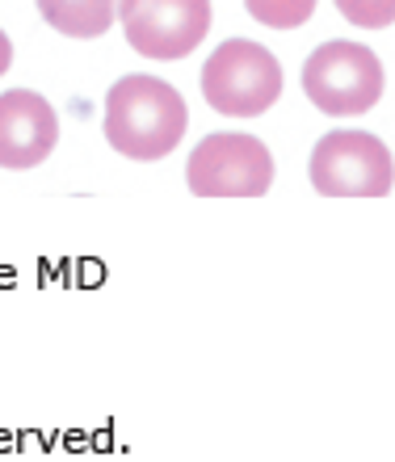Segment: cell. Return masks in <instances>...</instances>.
Returning a JSON list of instances; mask_svg holds the SVG:
<instances>
[{
  "mask_svg": "<svg viewBox=\"0 0 395 462\" xmlns=\"http://www.w3.org/2000/svg\"><path fill=\"white\" fill-rule=\"evenodd\" d=\"M60 143V118L34 88H9L0 97V169H38Z\"/></svg>",
  "mask_w": 395,
  "mask_h": 462,
  "instance_id": "cell-7",
  "label": "cell"
},
{
  "mask_svg": "<svg viewBox=\"0 0 395 462\" xmlns=\"http://www.w3.org/2000/svg\"><path fill=\"white\" fill-rule=\"evenodd\" d=\"M244 9L270 30H299L303 22H311L316 0H244Z\"/></svg>",
  "mask_w": 395,
  "mask_h": 462,
  "instance_id": "cell-9",
  "label": "cell"
},
{
  "mask_svg": "<svg viewBox=\"0 0 395 462\" xmlns=\"http://www.w3.org/2000/svg\"><path fill=\"white\" fill-rule=\"evenodd\" d=\"M303 93L320 114H366L383 97V63L362 42H324L303 63Z\"/></svg>",
  "mask_w": 395,
  "mask_h": 462,
  "instance_id": "cell-3",
  "label": "cell"
},
{
  "mask_svg": "<svg viewBox=\"0 0 395 462\" xmlns=\"http://www.w3.org/2000/svg\"><path fill=\"white\" fill-rule=\"evenodd\" d=\"M126 42L148 60H186L210 30V0H118Z\"/></svg>",
  "mask_w": 395,
  "mask_h": 462,
  "instance_id": "cell-6",
  "label": "cell"
},
{
  "mask_svg": "<svg viewBox=\"0 0 395 462\" xmlns=\"http://www.w3.org/2000/svg\"><path fill=\"white\" fill-rule=\"evenodd\" d=\"M42 22L68 38H101L118 17V0H34Z\"/></svg>",
  "mask_w": 395,
  "mask_h": 462,
  "instance_id": "cell-8",
  "label": "cell"
},
{
  "mask_svg": "<svg viewBox=\"0 0 395 462\" xmlns=\"http://www.w3.org/2000/svg\"><path fill=\"white\" fill-rule=\"evenodd\" d=\"M9 63H13V42L5 38V30H0V76L9 72Z\"/></svg>",
  "mask_w": 395,
  "mask_h": 462,
  "instance_id": "cell-11",
  "label": "cell"
},
{
  "mask_svg": "<svg viewBox=\"0 0 395 462\" xmlns=\"http://www.w3.org/2000/svg\"><path fill=\"white\" fill-rule=\"evenodd\" d=\"M202 97L223 118H257L282 97V63L248 38H227L202 68Z\"/></svg>",
  "mask_w": 395,
  "mask_h": 462,
  "instance_id": "cell-2",
  "label": "cell"
},
{
  "mask_svg": "<svg viewBox=\"0 0 395 462\" xmlns=\"http://www.w3.org/2000/svg\"><path fill=\"white\" fill-rule=\"evenodd\" d=\"M311 185L324 198H387L395 185V160L374 134L333 131L311 152Z\"/></svg>",
  "mask_w": 395,
  "mask_h": 462,
  "instance_id": "cell-4",
  "label": "cell"
},
{
  "mask_svg": "<svg viewBox=\"0 0 395 462\" xmlns=\"http://www.w3.org/2000/svg\"><path fill=\"white\" fill-rule=\"evenodd\" d=\"M186 126V97L161 76H123L106 93V143L126 160H164Z\"/></svg>",
  "mask_w": 395,
  "mask_h": 462,
  "instance_id": "cell-1",
  "label": "cell"
},
{
  "mask_svg": "<svg viewBox=\"0 0 395 462\" xmlns=\"http://www.w3.org/2000/svg\"><path fill=\"white\" fill-rule=\"evenodd\" d=\"M198 198H261L273 185V156L257 134H207L186 164Z\"/></svg>",
  "mask_w": 395,
  "mask_h": 462,
  "instance_id": "cell-5",
  "label": "cell"
},
{
  "mask_svg": "<svg viewBox=\"0 0 395 462\" xmlns=\"http://www.w3.org/2000/svg\"><path fill=\"white\" fill-rule=\"evenodd\" d=\"M336 9L362 30H387L395 22V0H336Z\"/></svg>",
  "mask_w": 395,
  "mask_h": 462,
  "instance_id": "cell-10",
  "label": "cell"
}]
</instances>
